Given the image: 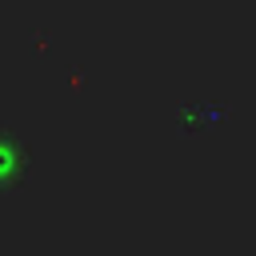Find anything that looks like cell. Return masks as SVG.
Masks as SVG:
<instances>
[{"label": "cell", "instance_id": "cell-1", "mask_svg": "<svg viewBox=\"0 0 256 256\" xmlns=\"http://www.w3.org/2000/svg\"><path fill=\"white\" fill-rule=\"evenodd\" d=\"M28 172V156H24V144L8 132H0V196H8L12 188H20Z\"/></svg>", "mask_w": 256, "mask_h": 256}]
</instances>
